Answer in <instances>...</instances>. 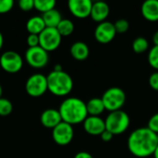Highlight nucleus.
Wrapping results in <instances>:
<instances>
[{
    "label": "nucleus",
    "mask_w": 158,
    "mask_h": 158,
    "mask_svg": "<svg viewBox=\"0 0 158 158\" xmlns=\"http://www.w3.org/2000/svg\"><path fill=\"white\" fill-rule=\"evenodd\" d=\"M147 59H148V63L149 65L158 70V46L157 45H154L149 53H148V56H147Z\"/></svg>",
    "instance_id": "obj_25"
},
{
    "label": "nucleus",
    "mask_w": 158,
    "mask_h": 158,
    "mask_svg": "<svg viewBox=\"0 0 158 158\" xmlns=\"http://www.w3.org/2000/svg\"><path fill=\"white\" fill-rule=\"evenodd\" d=\"M101 139H102V141L103 142H105V143H108V142H110L112 139H113V137H114V135L110 132V131H105L101 135Z\"/></svg>",
    "instance_id": "obj_32"
},
{
    "label": "nucleus",
    "mask_w": 158,
    "mask_h": 158,
    "mask_svg": "<svg viewBox=\"0 0 158 158\" xmlns=\"http://www.w3.org/2000/svg\"><path fill=\"white\" fill-rule=\"evenodd\" d=\"M41 124L47 129H54L59 123L62 122V118L58 109L55 108H48L42 112L40 117Z\"/></svg>",
    "instance_id": "obj_14"
},
{
    "label": "nucleus",
    "mask_w": 158,
    "mask_h": 158,
    "mask_svg": "<svg viewBox=\"0 0 158 158\" xmlns=\"http://www.w3.org/2000/svg\"><path fill=\"white\" fill-rule=\"evenodd\" d=\"M14 2L12 0H0V14L6 13L12 9Z\"/></svg>",
    "instance_id": "obj_28"
},
{
    "label": "nucleus",
    "mask_w": 158,
    "mask_h": 158,
    "mask_svg": "<svg viewBox=\"0 0 158 158\" xmlns=\"http://www.w3.org/2000/svg\"><path fill=\"white\" fill-rule=\"evenodd\" d=\"M48 91L56 96H66L73 89V80L69 73L62 70H52L47 76Z\"/></svg>",
    "instance_id": "obj_3"
},
{
    "label": "nucleus",
    "mask_w": 158,
    "mask_h": 158,
    "mask_svg": "<svg viewBox=\"0 0 158 158\" xmlns=\"http://www.w3.org/2000/svg\"><path fill=\"white\" fill-rule=\"evenodd\" d=\"M62 121L70 125L83 123L88 117L86 103L77 97H68L59 106Z\"/></svg>",
    "instance_id": "obj_2"
},
{
    "label": "nucleus",
    "mask_w": 158,
    "mask_h": 158,
    "mask_svg": "<svg viewBox=\"0 0 158 158\" xmlns=\"http://www.w3.org/2000/svg\"><path fill=\"white\" fill-rule=\"evenodd\" d=\"M74 23L69 19H62L58 26L56 27V30L60 33V35L63 36H69L74 31Z\"/></svg>",
    "instance_id": "obj_22"
},
{
    "label": "nucleus",
    "mask_w": 158,
    "mask_h": 158,
    "mask_svg": "<svg viewBox=\"0 0 158 158\" xmlns=\"http://www.w3.org/2000/svg\"><path fill=\"white\" fill-rule=\"evenodd\" d=\"M26 62L33 69H43L49 62V53L40 45L28 47L24 56Z\"/></svg>",
    "instance_id": "obj_7"
},
{
    "label": "nucleus",
    "mask_w": 158,
    "mask_h": 158,
    "mask_svg": "<svg viewBox=\"0 0 158 158\" xmlns=\"http://www.w3.org/2000/svg\"><path fill=\"white\" fill-rule=\"evenodd\" d=\"M45 28L46 26L42 16H33L26 22V30L29 34L39 35Z\"/></svg>",
    "instance_id": "obj_18"
},
{
    "label": "nucleus",
    "mask_w": 158,
    "mask_h": 158,
    "mask_svg": "<svg viewBox=\"0 0 158 158\" xmlns=\"http://www.w3.org/2000/svg\"><path fill=\"white\" fill-rule=\"evenodd\" d=\"M26 42H27L28 47H35V46H38L39 44H40L39 35H37V34H29L28 37H27V39H26Z\"/></svg>",
    "instance_id": "obj_30"
},
{
    "label": "nucleus",
    "mask_w": 158,
    "mask_h": 158,
    "mask_svg": "<svg viewBox=\"0 0 158 158\" xmlns=\"http://www.w3.org/2000/svg\"><path fill=\"white\" fill-rule=\"evenodd\" d=\"M109 12H110V8L108 4L103 1H96L93 3L90 17L95 22L101 23L106 21V18L109 15Z\"/></svg>",
    "instance_id": "obj_15"
},
{
    "label": "nucleus",
    "mask_w": 158,
    "mask_h": 158,
    "mask_svg": "<svg viewBox=\"0 0 158 158\" xmlns=\"http://www.w3.org/2000/svg\"><path fill=\"white\" fill-rule=\"evenodd\" d=\"M42 17L45 23V26L48 28H56L62 20L61 13L56 8L44 13Z\"/></svg>",
    "instance_id": "obj_20"
},
{
    "label": "nucleus",
    "mask_w": 158,
    "mask_h": 158,
    "mask_svg": "<svg viewBox=\"0 0 158 158\" xmlns=\"http://www.w3.org/2000/svg\"><path fill=\"white\" fill-rule=\"evenodd\" d=\"M56 2L55 0H34V8L43 14L55 8Z\"/></svg>",
    "instance_id": "obj_23"
},
{
    "label": "nucleus",
    "mask_w": 158,
    "mask_h": 158,
    "mask_svg": "<svg viewBox=\"0 0 158 158\" xmlns=\"http://www.w3.org/2000/svg\"><path fill=\"white\" fill-rule=\"evenodd\" d=\"M19 7L23 11H30L34 8V0H19Z\"/></svg>",
    "instance_id": "obj_29"
},
{
    "label": "nucleus",
    "mask_w": 158,
    "mask_h": 158,
    "mask_svg": "<svg viewBox=\"0 0 158 158\" xmlns=\"http://www.w3.org/2000/svg\"><path fill=\"white\" fill-rule=\"evenodd\" d=\"M71 56L78 61H84L88 58L90 55V49L84 42H75L70 46Z\"/></svg>",
    "instance_id": "obj_17"
},
{
    "label": "nucleus",
    "mask_w": 158,
    "mask_h": 158,
    "mask_svg": "<svg viewBox=\"0 0 158 158\" xmlns=\"http://www.w3.org/2000/svg\"><path fill=\"white\" fill-rule=\"evenodd\" d=\"M84 131L92 136H99L106 131L105 119L100 117L88 116L83 122Z\"/></svg>",
    "instance_id": "obj_13"
},
{
    "label": "nucleus",
    "mask_w": 158,
    "mask_h": 158,
    "mask_svg": "<svg viewBox=\"0 0 158 158\" xmlns=\"http://www.w3.org/2000/svg\"><path fill=\"white\" fill-rule=\"evenodd\" d=\"M74 158H94L90 153L87 152H79L75 155Z\"/></svg>",
    "instance_id": "obj_33"
},
{
    "label": "nucleus",
    "mask_w": 158,
    "mask_h": 158,
    "mask_svg": "<svg viewBox=\"0 0 158 158\" xmlns=\"http://www.w3.org/2000/svg\"><path fill=\"white\" fill-rule=\"evenodd\" d=\"M117 33H125L130 29V22L125 19H119L114 23Z\"/></svg>",
    "instance_id": "obj_26"
},
{
    "label": "nucleus",
    "mask_w": 158,
    "mask_h": 158,
    "mask_svg": "<svg viewBox=\"0 0 158 158\" xmlns=\"http://www.w3.org/2000/svg\"><path fill=\"white\" fill-rule=\"evenodd\" d=\"M157 145V134L147 127L136 129L128 138V149L136 157L146 158L153 156Z\"/></svg>",
    "instance_id": "obj_1"
},
{
    "label": "nucleus",
    "mask_w": 158,
    "mask_h": 158,
    "mask_svg": "<svg viewBox=\"0 0 158 158\" xmlns=\"http://www.w3.org/2000/svg\"><path fill=\"white\" fill-rule=\"evenodd\" d=\"M2 94H3V89H2V86L0 84V98L2 97Z\"/></svg>",
    "instance_id": "obj_37"
},
{
    "label": "nucleus",
    "mask_w": 158,
    "mask_h": 158,
    "mask_svg": "<svg viewBox=\"0 0 158 158\" xmlns=\"http://www.w3.org/2000/svg\"><path fill=\"white\" fill-rule=\"evenodd\" d=\"M153 43H154V45L158 46V31H156L153 35Z\"/></svg>",
    "instance_id": "obj_34"
},
{
    "label": "nucleus",
    "mask_w": 158,
    "mask_h": 158,
    "mask_svg": "<svg viewBox=\"0 0 158 158\" xmlns=\"http://www.w3.org/2000/svg\"><path fill=\"white\" fill-rule=\"evenodd\" d=\"M106 130L110 131L114 136L124 133L130 127V116L122 110L110 112L105 119Z\"/></svg>",
    "instance_id": "obj_4"
},
{
    "label": "nucleus",
    "mask_w": 158,
    "mask_h": 158,
    "mask_svg": "<svg viewBox=\"0 0 158 158\" xmlns=\"http://www.w3.org/2000/svg\"><path fill=\"white\" fill-rule=\"evenodd\" d=\"M147 128L156 134H158V113H156L149 118Z\"/></svg>",
    "instance_id": "obj_27"
},
{
    "label": "nucleus",
    "mask_w": 158,
    "mask_h": 158,
    "mask_svg": "<svg viewBox=\"0 0 158 158\" xmlns=\"http://www.w3.org/2000/svg\"><path fill=\"white\" fill-rule=\"evenodd\" d=\"M149 85L154 91L158 92V71L152 73L149 77Z\"/></svg>",
    "instance_id": "obj_31"
},
{
    "label": "nucleus",
    "mask_w": 158,
    "mask_h": 158,
    "mask_svg": "<svg viewBox=\"0 0 158 158\" xmlns=\"http://www.w3.org/2000/svg\"><path fill=\"white\" fill-rule=\"evenodd\" d=\"M106 110L114 112L121 110L126 102V94L119 87H111L107 89L101 97Z\"/></svg>",
    "instance_id": "obj_5"
},
{
    "label": "nucleus",
    "mask_w": 158,
    "mask_h": 158,
    "mask_svg": "<svg viewBox=\"0 0 158 158\" xmlns=\"http://www.w3.org/2000/svg\"><path fill=\"white\" fill-rule=\"evenodd\" d=\"M157 142H158V134H157Z\"/></svg>",
    "instance_id": "obj_38"
},
{
    "label": "nucleus",
    "mask_w": 158,
    "mask_h": 158,
    "mask_svg": "<svg viewBox=\"0 0 158 158\" xmlns=\"http://www.w3.org/2000/svg\"><path fill=\"white\" fill-rule=\"evenodd\" d=\"M0 67L7 73H17L23 67V58L16 51H6L0 56Z\"/></svg>",
    "instance_id": "obj_9"
},
{
    "label": "nucleus",
    "mask_w": 158,
    "mask_h": 158,
    "mask_svg": "<svg viewBox=\"0 0 158 158\" xmlns=\"http://www.w3.org/2000/svg\"><path fill=\"white\" fill-rule=\"evenodd\" d=\"M3 44H4V37H3L2 32L0 31V50H1L2 47H3Z\"/></svg>",
    "instance_id": "obj_35"
},
{
    "label": "nucleus",
    "mask_w": 158,
    "mask_h": 158,
    "mask_svg": "<svg viewBox=\"0 0 158 158\" xmlns=\"http://www.w3.org/2000/svg\"><path fill=\"white\" fill-rule=\"evenodd\" d=\"M153 156H154V158H158V145H157V147L156 148V150H155V152H154Z\"/></svg>",
    "instance_id": "obj_36"
},
{
    "label": "nucleus",
    "mask_w": 158,
    "mask_h": 158,
    "mask_svg": "<svg viewBox=\"0 0 158 158\" xmlns=\"http://www.w3.org/2000/svg\"><path fill=\"white\" fill-rule=\"evenodd\" d=\"M39 45L49 53L55 51L59 47L62 41V36L60 35L56 28L46 27L39 34Z\"/></svg>",
    "instance_id": "obj_8"
},
{
    "label": "nucleus",
    "mask_w": 158,
    "mask_h": 158,
    "mask_svg": "<svg viewBox=\"0 0 158 158\" xmlns=\"http://www.w3.org/2000/svg\"><path fill=\"white\" fill-rule=\"evenodd\" d=\"M143 17L151 22L158 21V0H146L141 6Z\"/></svg>",
    "instance_id": "obj_16"
},
{
    "label": "nucleus",
    "mask_w": 158,
    "mask_h": 158,
    "mask_svg": "<svg viewBox=\"0 0 158 158\" xmlns=\"http://www.w3.org/2000/svg\"><path fill=\"white\" fill-rule=\"evenodd\" d=\"M149 49V42L145 37L140 36L133 40L132 50L136 54H143Z\"/></svg>",
    "instance_id": "obj_21"
},
{
    "label": "nucleus",
    "mask_w": 158,
    "mask_h": 158,
    "mask_svg": "<svg viewBox=\"0 0 158 158\" xmlns=\"http://www.w3.org/2000/svg\"><path fill=\"white\" fill-rule=\"evenodd\" d=\"M13 111V105L10 100L1 97L0 98V116L6 117Z\"/></svg>",
    "instance_id": "obj_24"
},
{
    "label": "nucleus",
    "mask_w": 158,
    "mask_h": 158,
    "mask_svg": "<svg viewBox=\"0 0 158 158\" xmlns=\"http://www.w3.org/2000/svg\"><path fill=\"white\" fill-rule=\"evenodd\" d=\"M74 137L73 126L62 121L52 130V138L54 142L61 146L69 144Z\"/></svg>",
    "instance_id": "obj_10"
},
{
    "label": "nucleus",
    "mask_w": 158,
    "mask_h": 158,
    "mask_svg": "<svg viewBox=\"0 0 158 158\" xmlns=\"http://www.w3.org/2000/svg\"><path fill=\"white\" fill-rule=\"evenodd\" d=\"M68 6L75 18L86 19L91 16L93 2L91 0H69Z\"/></svg>",
    "instance_id": "obj_12"
},
{
    "label": "nucleus",
    "mask_w": 158,
    "mask_h": 158,
    "mask_svg": "<svg viewBox=\"0 0 158 158\" xmlns=\"http://www.w3.org/2000/svg\"><path fill=\"white\" fill-rule=\"evenodd\" d=\"M25 91L31 97H40L48 91L47 78L42 73L31 75L25 82Z\"/></svg>",
    "instance_id": "obj_6"
},
{
    "label": "nucleus",
    "mask_w": 158,
    "mask_h": 158,
    "mask_svg": "<svg viewBox=\"0 0 158 158\" xmlns=\"http://www.w3.org/2000/svg\"><path fill=\"white\" fill-rule=\"evenodd\" d=\"M117 31L114 23L110 21H104L98 23L94 30V38L100 44H108L114 40Z\"/></svg>",
    "instance_id": "obj_11"
},
{
    "label": "nucleus",
    "mask_w": 158,
    "mask_h": 158,
    "mask_svg": "<svg viewBox=\"0 0 158 158\" xmlns=\"http://www.w3.org/2000/svg\"><path fill=\"white\" fill-rule=\"evenodd\" d=\"M86 108H87L88 116H94V117H99L106 110L102 99L98 97H94L90 99L86 103Z\"/></svg>",
    "instance_id": "obj_19"
}]
</instances>
